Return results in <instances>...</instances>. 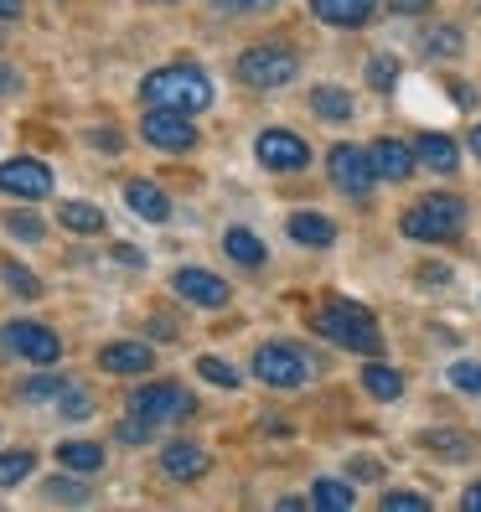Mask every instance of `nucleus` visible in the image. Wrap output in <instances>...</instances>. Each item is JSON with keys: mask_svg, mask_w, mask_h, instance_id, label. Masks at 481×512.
I'll use <instances>...</instances> for the list:
<instances>
[{"mask_svg": "<svg viewBox=\"0 0 481 512\" xmlns=\"http://www.w3.org/2000/svg\"><path fill=\"white\" fill-rule=\"evenodd\" d=\"M140 99L150 109H182V114H202L213 104V78L192 63H171V68H156L145 83H140Z\"/></svg>", "mask_w": 481, "mask_h": 512, "instance_id": "nucleus-1", "label": "nucleus"}, {"mask_svg": "<svg viewBox=\"0 0 481 512\" xmlns=\"http://www.w3.org/2000/svg\"><path fill=\"white\" fill-rule=\"evenodd\" d=\"M311 321H316L321 337H332V342H342V347H352V352H363V357H378V352H383L378 321H373L363 306H352V300H326V306H321Z\"/></svg>", "mask_w": 481, "mask_h": 512, "instance_id": "nucleus-2", "label": "nucleus"}, {"mask_svg": "<svg viewBox=\"0 0 481 512\" xmlns=\"http://www.w3.org/2000/svg\"><path fill=\"white\" fill-rule=\"evenodd\" d=\"M300 73V57L285 42H254L238 52V83L249 88H285Z\"/></svg>", "mask_w": 481, "mask_h": 512, "instance_id": "nucleus-3", "label": "nucleus"}, {"mask_svg": "<svg viewBox=\"0 0 481 512\" xmlns=\"http://www.w3.org/2000/svg\"><path fill=\"white\" fill-rule=\"evenodd\" d=\"M399 228L409 238H419V244H445V238H456L466 228V202L461 197H425L419 207H409Z\"/></svg>", "mask_w": 481, "mask_h": 512, "instance_id": "nucleus-4", "label": "nucleus"}, {"mask_svg": "<svg viewBox=\"0 0 481 512\" xmlns=\"http://www.w3.org/2000/svg\"><path fill=\"white\" fill-rule=\"evenodd\" d=\"M140 135H145V145L166 150V156H187V150H197V125H192V114H182V109H150L140 119Z\"/></svg>", "mask_w": 481, "mask_h": 512, "instance_id": "nucleus-5", "label": "nucleus"}, {"mask_svg": "<svg viewBox=\"0 0 481 512\" xmlns=\"http://www.w3.org/2000/svg\"><path fill=\"white\" fill-rule=\"evenodd\" d=\"M130 414L150 419V425H166V419H187L192 414V394L182 383H140L130 394Z\"/></svg>", "mask_w": 481, "mask_h": 512, "instance_id": "nucleus-6", "label": "nucleus"}, {"mask_svg": "<svg viewBox=\"0 0 481 512\" xmlns=\"http://www.w3.org/2000/svg\"><path fill=\"white\" fill-rule=\"evenodd\" d=\"M326 171H332V182H337L347 197H363V192H373V182H378V171H373V150L352 145V140L332 145V156H326Z\"/></svg>", "mask_w": 481, "mask_h": 512, "instance_id": "nucleus-7", "label": "nucleus"}, {"mask_svg": "<svg viewBox=\"0 0 481 512\" xmlns=\"http://www.w3.org/2000/svg\"><path fill=\"white\" fill-rule=\"evenodd\" d=\"M254 378L269 383V388H300V383L311 378V363H306L295 347L269 342V347H259V357H254Z\"/></svg>", "mask_w": 481, "mask_h": 512, "instance_id": "nucleus-8", "label": "nucleus"}, {"mask_svg": "<svg viewBox=\"0 0 481 512\" xmlns=\"http://www.w3.org/2000/svg\"><path fill=\"white\" fill-rule=\"evenodd\" d=\"M6 347H11L16 357H26V363H37V368H52L57 357H63L57 331L42 326V321H11V326H6Z\"/></svg>", "mask_w": 481, "mask_h": 512, "instance_id": "nucleus-9", "label": "nucleus"}, {"mask_svg": "<svg viewBox=\"0 0 481 512\" xmlns=\"http://www.w3.org/2000/svg\"><path fill=\"white\" fill-rule=\"evenodd\" d=\"M0 192L21 197V202H42L52 192V171L32 156H16V161H0Z\"/></svg>", "mask_w": 481, "mask_h": 512, "instance_id": "nucleus-10", "label": "nucleus"}, {"mask_svg": "<svg viewBox=\"0 0 481 512\" xmlns=\"http://www.w3.org/2000/svg\"><path fill=\"white\" fill-rule=\"evenodd\" d=\"M254 150H259V161L269 171H306L311 166V145L300 140L295 130H264L254 140Z\"/></svg>", "mask_w": 481, "mask_h": 512, "instance_id": "nucleus-11", "label": "nucleus"}, {"mask_svg": "<svg viewBox=\"0 0 481 512\" xmlns=\"http://www.w3.org/2000/svg\"><path fill=\"white\" fill-rule=\"evenodd\" d=\"M171 290L182 295V300H192V306H207V311L228 306V280H223V275H207V269H197V264L176 269V275H171Z\"/></svg>", "mask_w": 481, "mask_h": 512, "instance_id": "nucleus-12", "label": "nucleus"}, {"mask_svg": "<svg viewBox=\"0 0 481 512\" xmlns=\"http://www.w3.org/2000/svg\"><path fill=\"white\" fill-rule=\"evenodd\" d=\"M161 471H166L171 481H197V476L213 471V456H207L202 445H192V440H171V445L161 450Z\"/></svg>", "mask_w": 481, "mask_h": 512, "instance_id": "nucleus-13", "label": "nucleus"}, {"mask_svg": "<svg viewBox=\"0 0 481 512\" xmlns=\"http://www.w3.org/2000/svg\"><path fill=\"white\" fill-rule=\"evenodd\" d=\"M414 166H419L414 145H404V140H378V145H373V171H378V182H409Z\"/></svg>", "mask_w": 481, "mask_h": 512, "instance_id": "nucleus-14", "label": "nucleus"}, {"mask_svg": "<svg viewBox=\"0 0 481 512\" xmlns=\"http://www.w3.org/2000/svg\"><path fill=\"white\" fill-rule=\"evenodd\" d=\"M150 363H156V352H150L145 342H109L99 347V368L104 373H150Z\"/></svg>", "mask_w": 481, "mask_h": 512, "instance_id": "nucleus-15", "label": "nucleus"}, {"mask_svg": "<svg viewBox=\"0 0 481 512\" xmlns=\"http://www.w3.org/2000/svg\"><path fill=\"white\" fill-rule=\"evenodd\" d=\"M414 156H419V166H430L440 176H450V171L461 166V150H456V140H450V135H419L414 140Z\"/></svg>", "mask_w": 481, "mask_h": 512, "instance_id": "nucleus-16", "label": "nucleus"}, {"mask_svg": "<svg viewBox=\"0 0 481 512\" xmlns=\"http://www.w3.org/2000/svg\"><path fill=\"white\" fill-rule=\"evenodd\" d=\"M125 202H130V213L145 218V223H166L171 218V202H166V192L156 182H130L125 187Z\"/></svg>", "mask_w": 481, "mask_h": 512, "instance_id": "nucleus-17", "label": "nucleus"}, {"mask_svg": "<svg viewBox=\"0 0 481 512\" xmlns=\"http://www.w3.org/2000/svg\"><path fill=\"white\" fill-rule=\"evenodd\" d=\"M378 0H311V11L326 21V26H363L373 16Z\"/></svg>", "mask_w": 481, "mask_h": 512, "instance_id": "nucleus-18", "label": "nucleus"}, {"mask_svg": "<svg viewBox=\"0 0 481 512\" xmlns=\"http://www.w3.org/2000/svg\"><path fill=\"white\" fill-rule=\"evenodd\" d=\"M290 238H295V244H306V249H326L337 238V223L321 218V213H295L290 218Z\"/></svg>", "mask_w": 481, "mask_h": 512, "instance_id": "nucleus-19", "label": "nucleus"}, {"mask_svg": "<svg viewBox=\"0 0 481 512\" xmlns=\"http://www.w3.org/2000/svg\"><path fill=\"white\" fill-rule=\"evenodd\" d=\"M311 109L321 119H332V125H342V119H352V94L337 83H321V88H311Z\"/></svg>", "mask_w": 481, "mask_h": 512, "instance_id": "nucleus-20", "label": "nucleus"}, {"mask_svg": "<svg viewBox=\"0 0 481 512\" xmlns=\"http://www.w3.org/2000/svg\"><path fill=\"white\" fill-rule=\"evenodd\" d=\"M57 466H68V471H99L104 466V445H94V440H63V445H57Z\"/></svg>", "mask_w": 481, "mask_h": 512, "instance_id": "nucleus-21", "label": "nucleus"}, {"mask_svg": "<svg viewBox=\"0 0 481 512\" xmlns=\"http://www.w3.org/2000/svg\"><path fill=\"white\" fill-rule=\"evenodd\" d=\"M223 254H228L233 264H244V269H259V264H264V244H259L249 228H228V233H223Z\"/></svg>", "mask_w": 481, "mask_h": 512, "instance_id": "nucleus-22", "label": "nucleus"}, {"mask_svg": "<svg viewBox=\"0 0 481 512\" xmlns=\"http://www.w3.org/2000/svg\"><path fill=\"white\" fill-rule=\"evenodd\" d=\"M57 223H63L68 233H104V213L94 202H63L57 207Z\"/></svg>", "mask_w": 481, "mask_h": 512, "instance_id": "nucleus-23", "label": "nucleus"}, {"mask_svg": "<svg viewBox=\"0 0 481 512\" xmlns=\"http://www.w3.org/2000/svg\"><path fill=\"white\" fill-rule=\"evenodd\" d=\"M363 388H368L373 399L388 404V399H399V394H404V378H399L394 368H383V363H368V368H363Z\"/></svg>", "mask_w": 481, "mask_h": 512, "instance_id": "nucleus-24", "label": "nucleus"}, {"mask_svg": "<svg viewBox=\"0 0 481 512\" xmlns=\"http://www.w3.org/2000/svg\"><path fill=\"white\" fill-rule=\"evenodd\" d=\"M357 502V492L347 487V481H316L311 487V507H326V512H347Z\"/></svg>", "mask_w": 481, "mask_h": 512, "instance_id": "nucleus-25", "label": "nucleus"}, {"mask_svg": "<svg viewBox=\"0 0 481 512\" xmlns=\"http://www.w3.org/2000/svg\"><path fill=\"white\" fill-rule=\"evenodd\" d=\"M419 47H425V57H461V32L456 26H430L425 37H419Z\"/></svg>", "mask_w": 481, "mask_h": 512, "instance_id": "nucleus-26", "label": "nucleus"}, {"mask_svg": "<svg viewBox=\"0 0 481 512\" xmlns=\"http://www.w3.org/2000/svg\"><path fill=\"white\" fill-rule=\"evenodd\" d=\"M32 471H37L32 450H6V456H0V487H16V481H26Z\"/></svg>", "mask_w": 481, "mask_h": 512, "instance_id": "nucleus-27", "label": "nucleus"}, {"mask_svg": "<svg viewBox=\"0 0 481 512\" xmlns=\"http://www.w3.org/2000/svg\"><path fill=\"white\" fill-rule=\"evenodd\" d=\"M0 275H6V285H11L16 295H26V300H37V295H42V280H32V269H21L16 259L0 264Z\"/></svg>", "mask_w": 481, "mask_h": 512, "instance_id": "nucleus-28", "label": "nucleus"}, {"mask_svg": "<svg viewBox=\"0 0 481 512\" xmlns=\"http://www.w3.org/2000/svg\"><path fill=\"white\" fill-rule=\"evenodd\" d=\"M6 233L21 238V244H37V238H42V218L37 213H6Z\"/></svg>", "mask_w": 481, "mask_h": 512, "instance_id": "nucleus-29", "label": "nucleus"}, {"mask_svg": "<svg viewBox=\"0 0 481 512\" xmlns=\"http://www.w3.org/2000/svg\"><path fill=\"white\" fill-rule=\"evenodd\" d=\"M197 373H202L207 383H218V388H238V368L218 363V357H197Z\"/></svg>", "mask_w": 481, "mask_h": 512, "instance_id": "nucleus-30", "label": "nucleus"}, {"mask_svg": "<svg viewBox=\"0 0 481 512\" xmlns=\"http://www.w3.org/2000/svg\"><path fill=\"white\" fill-rule=\"evenodd\" d=\"M57 394H68V383H63V378H32V383H21V399H32V404L57 399Z\"/></svg>", "mask_w": 481, "mask_h": 512, "instance_id": "nucleus-31", "label": "nucleus"}, {"mask_svg": "<svg viewBox=\"0 0 481 512\" xmlns=\"http://www.w3.org/2000/svg\"><path fill=\"white\" fill-rule=\"evenodd\" d=\"M394 78H399L394 57H373V63H368V83L378 88V94H388V88H394Z\"/></svg>", "mask_w": 481, "mask_h": 512, "instance_id": "nucleus-32", "label": "nucleus"}, {"mask_svg": "<svg viewBox=\"0 0 481 512\" xmlns=\"http://www.w3.org/2000/svg\"><path fill=\"white\" fill-rule=\"evenodd\" d=\"M430 497H419V492H383V512H425Z\"/></svg>", "mask_w": 481, "mask_h": 512, "instance_id": "nucleus-33", "label": "nucleus"}, {"mask_svg": "<svg viewBox=\"0 0 481 512\" xmlns=\"http://www.w3.org/2000/svg\"><path fill=\"white\" fill-rule=\"evenodd\" d=\"M450 383H456L461 394H481V368L476 363H450Z\"/></svg>", "mask_w": 481, "mask_h": 512, "instance_id": "nucleus-34", "label": "nucleus"}, {"mask_svg": "<svg viewBox=\"0 0 481 512\" xmlns=\"http://www.w3.org/2000/svg\"><path fill=\"white\" fill-rule=\"evenodd\" d=\"M150 430H156V425H150V419L130 414L125 425H119V440H125V445H145V440H150Z\"/></svg>", "mask_w": 481, "mask_h": 512, "instance_id": "nucleus-35", "label": "nucleus"}, {"mask_svg": "<svg viewBox=\"0 0 481 512\" xmlns=\"http://www.w3.org/2000/svg\"><path fill=\"white\" fill-rule=\"evenodd\" d=\"M47 497H52V502H88V487H73L68 476H57L52 487H47Z\"/></svg>", "mask_w": 481, "mask_h": 512, "instance_id": "nucleus-36", "label": "nucleus"}, {"mask_svg": "<svg viewBox=\"0 0 481 512\" xmlns=\"http://www.w3.org/2000/svg\"><path fill=\"white\" fill-rule=\"evenodd\" d=\"M73 419H88V414H94V404H88V394H83V388H73V394H68V404H63Z\"/></svg>", "mask_w": 481, "mask_h": 512, "instance_id": "nucleus-37", "label": "nucleus"}, {"mask_svg": "<svg viewBox=\"0 0 481 512\" xmlns=\"http://www.w3.org/2000/svg\"><path fill=\"white\" fill-rule=\"evenodd\" d=\"M388 6H394V16H419V11H430L435 0H388Z\"/></svg>", "mask_w": 481, "mask_h": 512, "instance_id": "nucleus-38", "label": "nucleus"}, {"mask_svg": "<svg viewBox=\"0 0 481 512\" xmlns=\"http://www.w3.org/2000/svg\"><path fill=\"white\" fill-rule=\"evenodd\" d=\"M223 11H269L275 0H218Z\"/></svg>", "mask_w": 481, "mask_h": 512, "instance_id": "nucleus-39", "label": "nucleus"}, {"mask_svg": "<svg viewBox=\"0 0 481 512\" xmlns=\"http://www.w3.org/2000/svg\"><path fill=\"white\" fill-rule=\"evenodd\" d=\"M21 11H26L21 0H0V21H21Z\"/></svg>", "mask_w": 481, "mask_h": 512, "instance_id": "nucleus-40", "label": "nucleus"}, {"mask_svg": "<svg viewBox=\"0 0 481 512\" xmlns=\"http://www.w3.org/2000/svg\"><path fill=\"white\" fill-rule=\"evenodd\" d=\"M461 507H466V512H481V481H476V487H466V497H461Z\"/></svg>", "mask_w": 481, "mask_h": 512, "instance_id": "nucleus-41", "label": "nucleus"}, {"mask_svg": "<svg viewBox=\"0 0 481 512\" xmlns=\"http://www.w3.org/2000/svg\"><path fill=\"white\" fill-rule=\"evenodd\" d=\"M11 88H21V78H16V73H6V68H0V94H11Z\"/></svg>", "mask_w": 481, "mask_h": 512, "instance_id": "nucleus-42", "label": "nucleus"}, {"mask_svg": "<svg viewBox=\"0 0 481 512\" xmlns=\"http://www.w3.org/2000/svg\"><path fill=\"white\" fill-rule=\"evenodd\" d=\"M471 150H476V156H481V125L471 130Z\"/></svg>", "mask_w": 481, "mask_h": 512, "instance_id": "nucleus-43", "label": "nucleus"}]
</instances>
